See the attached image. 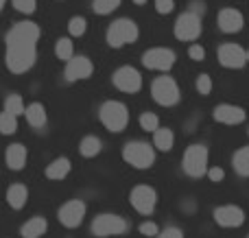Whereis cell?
<instances>
[{"mask_svg": "<svg viewBox=\"0 0 249 238\" xmlns=\"http://www.w3.org/2000/svg\"><path fill=\"white\" fill-rule=\"evenodd\" d=\"M37 39H39V26L35 22H18L9 29L7 37V68L13 74H22L31 70L37 59Z\"/></svg>", "mask_w": 249, "mask_h": 238, "instance_id": "1", "label": "cell"}, {"mask_svg": "<svg viewBox=\"0 0 249 238\" xmlns=\"http://www.w3.org/2000/svg\"><path fill=\"white\" fill-rule=\"evenodd\" d=\"M99 118L107 131L121 134V131H124V127L129 125L127 105L121 103V101H105L99 109Z\"/></svg>", "mask_w": 249, "mask_h": 238, "instance_id": "2", "label": "cell"}, {"mask_svg": "<svg viewBox=\"0 0 249 238\" xmlns=\"http://www.w3.org/2000/svg\"><path fill=\"white\" fill-rule=\"evenodd\" d=\"M123 157L127 164H131L133 169L146 170L155 164V149L149 142H142V140H133L127 142L123 147Z\"/></svg>", "mask_w": 249, "mask_h": 238, "instance_id": "3", "label": "cell"}, {"mask_svg": "<svg viewBox=\"0 0 249 238\" xmlns=\"http://www.w3.org/2000/svg\"><path fill=\"white\" fill-rule=\"evenodd\" d=\"M181 169L188 177H203L208 173V149L206 144H190L184 153V160H181Z\"/></svg>", "mask_w": 249, "mask_h": 238, "instance_id": "4", "label": "cell"}, {"mask_svg": "<svg viewBox=\"0 0 249 238\" xmlns=\"http://www.w3.org/2000/svg\"><path fill=\"white\" fill-rule=\"evenodd\" d=\"M140 35L138 31V24L129 17H121V20L112 22L107 29V44L112 48H121V46H127V44H133Z\"/></svg>", "mask_w": 249, "mask_h": 238, "instance_id": "5", "label": "cell"}, {"mask_svg": "<svg viewBox=\"0 0 249 238\" xmlns=\"http://www.w3.org/2000/svg\"><path fill=\"white\" fill-rule=\"evenodd\" d=\"M151 96H153V101L158 105H162V107H173V105H177L181 99L179 87H177L173 77L155 79V81L151 83Z\"/></svg>", "mask_w": 249, "mask_h": 238, "instance_id": "6", "label": "cell"}, {"mask_svg": "<svg viewBox=\"0 0 249 238\" xmlns=\"http://www.w3.org/2000/svg\"><path fill=\"white\" fill-rule=\"evenodd\" d=\"M90 230H92V234L99 238L121 236V234H127L129 223L123 217H118V214H99V217H94Z\"/></svg>", "mask_w": 249, "mask_h": 238, "instance_id": "7", "label": "cell"}, {"mask_svg": "<svg viewBox=\"0 0 249 238\" xmlns=\"http://www.w3.org/2000/svg\"><path fill=\"white\" fill-rule=\"evenodd\" d=\"M203 24H201V16L195 11H186L181 13L175 20V37L179 42H195L201 35Z\"/></svg>", "mask_w": 249, "mask_h": 238, "instance_id": "8", "label": "cell"}, {"mask_svg": "<svg viewBox=\"0 0 249 238\" xmlns=\"http://www.w3.org/2000/svg\"><path fill=\"white\" fill-rule=\"evenodd\" d=\"M129 201H131L133 210H136L138 214H142V217H151L153 210H155V204H158V192H155L151 186L140 184V186H136L131 190Z\"/></svg>", "mask_w": 249, "mask_h": 238, "instance_id": "9", "label": "cell"}, {"mask_svg": "<svg viewBox=\"0 0 249 238\" xmlns=\"http://www.w3.org/2000/svg\"><path fill=\"white\" fill-rule=\"evenodd\" d=\"M142 64L149 70H160V72H168L175 66V52L171 48H149L142 55Z\"/></svg>", "mask_w": 249, "mask_h": 238, "instance_id": "10", "label": "cell"}, {"mask_svg": "<svg viewBox=\"0 0 249 238\" xmlns=\"http://www.w3.org/2000/svg\"><path fill=\"white\" fill-rule=\"evenodd\" d=\"M112 81L118 90L124 92V94H136V92H140V87H142L140 72H138L136 68H131V66H123V68H118L116 72H114Z\"/></svg>", "mask_w": 249, "mask_h": 238, "instance_id": "11", "label": "cell"}, {"mask_svg": "<svg viewBox=\"0 0 249 238\" xmlns=\"http://www.w3.org/2000/svg\"><path fill=\"white\" fill-rule=\"evenodd\" d=\"M57 217H59V223L64 227L74 230V227H79L83 223V217H86V204H83L81 199L66 201V204L59 208Z\"/></svg>", "mask_w": 249, "mask_h": 238, "instance_id": "12", "label": "cell"}, {"mask_svg": "<svg viewBox=\"0 0 249 238\" xmlns=\"http://www.w3.org/2000/svg\"><path fill=\"white\" fill-rule=\"evenodd\" d=\"M92 72H94V64L88 59L86 55H77V57H70L66 61V70H64V77L66 81H81V79H90Z\"/></svg>", "mask_w": 249, "mask_h": 238, "instance_id": "13", "label": "cell"}, {"mask_svg": "<svg viewBox=\"0 0 249 238\" xmlns=\"http://www.w3.org/2000/svg\"><path fill=\"white\" fill-rule=\"evenodd\" d=\"M219 61L223 68L238 70L247 64V51L238 44H221L219 46Z\"/></svg>", "mask_w": 249, "mask_h": 238, "instance_id": "14", "label": "cell"}, {"mask_svg": "<svg viewBox=\"0 0 249 238\" xmlns=\"http://www.w3.org/2000/svg\"><path fill=\"white\" fill-rule=\"evenodd\" d=\"M212 217L221 227H241L245 223V212L238 205H219L214 208Z\"/></svg>", "mask_w": 249, "mask_h": 238, "instance_id": "15", "label": "cell"}, {"mask_svg": "<svg viewBox=\"0 0 249 238\" xmlns=\"http://www.w3.org/2000/svg\"><path fill=\"white\" fill-rule=\"evenodd\" d=\"M212 118H214L216 122H223V125H241V122H245L247 114L243 107H238V105H216L214 112H212Z\"/></svg>", "mask_w": 249, "mask_h": 238, "instance_id": "16", "label": "cell"}, {"mask_svg": "<svg viewBox=\"0 0 249 238\" xmlns=\"http://www.w3.org/2000/svg\"><path fill=\"white\" fill-rule=\"evenodd\" d=\"M245 24V17L238 9H221L219 11V29L223 33H238Z\"/></svg>", "mask_w": 249, "mask_h": 238, "instance_id": "17", "label": "cell"}, {"mask_svg": "<svg viewBox=\"0 0 249 238\" xmlns=\"http://www.w3.org/2000/svg\"><path fill=\"white\" fill-rule=\"evenodd\" d=\"M4 162L11 170H22L26 164V147L24 144H9L4 153Z\"/></svg>", "mask_w": 249, "mask_h": 238, "instance_id": "18", "label": "cell"}, {"mask_svg": "<svg viewBox=\"0 0 249 238\" xmlns=\"http://www.w3.org/2000/svg\"><path fill=\"white\" fill-rule=\"evenodd\" d=\"M24 118L33 129H42L46 125V107L42 103H31L24 107Z\"/></svg>", "mask_w": 249, "mask_h": 238, "instance_id": "19", "label": "cell"}, {"mask_svg": "<svg viewBox=\"0 0 249 238\" xmlns=\"http://www.w3.org/2000/svg\"><path fill=\"white\" fill-rule=\"evenodd\" d=\"M26 199H29V190H26L24 184H11V186L7 188V204L11 205L13 210L24 208Z\"/></svg>", "mask_w": 249, "mask_h": 238, "instance_id": "20", "label": "cell"}, {"mask_svg": "<svg viewBox=\"0 0 249 238\" xmlns=\"http://www.w3.org/2000/svg\"><path fill=\"white\" fill-rule=\"evenodd\" d=\"M70 169H72V164H70L68 157H57V160H53L51 164L46 166V170H44V175H46L48 179H55V182H59V179L68 177Z\"/></svg>", "mask_w": 249, "mask_h": 238, "instance_id": "21", "label": "cell"}, {"mask_svg": "<svg viewBox=\"0 0 249 238\" xmlns=\"http://www.w3.org/2000/svg\"><path fill=\"white\" fill-rule=\"evenodd\" d=\"M46 227H48L46 219L44 217H33V219H29V221L22 225L20 234H22V238H42L44 234H46Z\"/></svg>", "mask_w": 249, "mask_h": 238, "instance_id": "22", "label": "cell"}, {"mask_svg": "<svg viewBox=\"0 0 249 238\" xmlns=\"http://www.w3.org/2000/svg\"><path fill=\"white\" fill-rule=\"evenodd\" d=\"M175 144V134H173L168 127H158L153 131V147L162 153H168Z\"/></svg>", "mask_w": 249, "mask_h": 238, "instance_id": "23", "label": "cell"}, {"mask_svg": "<svg viewBox=\"0 0 249 238\" xmlns=\"http://www.w3.org/2000/svg\"><path fill=\"white\" fill-rule=\"evenodd\" d=\"M232 166L241 177H249V147H243L234 153L232 157Z\"/></svg>", "mask_w": 249, "mask_h": 238, "instance_id": "24", "label": "cell"}, {"mask_svg": "<svg viewBox=\"0 0 249 238\" xmlns=\"http://www.w3.org/2000/svg\"><path fill=\"white\" fill-rule=\"evenodd\" d=\"M101 149H103V142H101L96 136H86V138L81 140V144H79V151H81L83 157H94V155H99Z\"/></svg>", "mask_w": 249, "mask_h": 238, "instance_id": "25", "label": "cell"}, {"mask_svg": "<svg viewBox=\"0 0 249 238\" xmlns=\"http://www.w3.org/2000/svg\"><path fill=\"white\" fill-rule=\"evenodd\" d=\"M24 101H22L20 94H9L7 99H4V112L13 114V116H22L24 114Z\"/></svg>", "mask_w": 249, "mask_h": 238, "instance_id": "26", "label": "cell"}, {"mask_svg": "<svg viewBox=\"0 0 249 238\" xmlns=\"http://www.w3.org/2000/svg\"><path fill=\"white\" fill-rule=\"evenodd\" d=\"M55 55L59 57L61 61H68L70 57L74 55V46H72V42H70L68 37H59V39H57V44H55Z\"/></svg>", "mask_w": 249, "mask_h": 238, "instance_id": "27", "label": "cell"}, {"mask_svg": "<svg viewBox=\"0 0 249 238\" xmlns=\"http://www.w3.org/2000/svg\"><path fill=\"white\" fill-rule=\"evenodd\" d=\"M16 131H18V116L2 112L0 114V134L9 136V134H16Z\"/></svg>", "mask_w": 249, "mask_h": 238, "instance_id": "28", "label": "cell"}, {"mask_svg": "<svg viewBox=\"0 0 249 238\" xmlns=\"http://www.w3.org/2000/svg\"><path fill=\"white\" fill-rule=\"evenodd\" d=\"M118 7H121V0H94V2H92V9H94V13H99V16H109V13L116 11Z\"/></svg>", "mask_w": 249, "mask_h": 238, "instance_id": "29", "label": "cell"}, {"mask_svg": "<svg viewBox=\"0 0 249 238\" xmlns=\"http://www.w3.org/2000/svg\"><path fill=\"white\" fill-rule=\"evenodd\" d=\"M86 29H88L86 17H81V16L70 17V22H68V31H70V35H72V37H81V35L86 33Z\"/></svg>", "mask_w": 249, "mask_h": 238, "instance_id": "30", "label": "cell"}, {"mask_svg": "<svg viewBox=\"0 0 249 238\" xmlns=\"http://www.w3.org/2000/svg\"><path fill=\"white\" fill-rule=\"evenodd\" d=\"M140 127L144 131H155L160 127V118L155 116L153 112H144V114H140Z\"/></svg>", "mask_w": 249, "mask_h": 238, "instance_id": "31", "label": "cell"}, {"mask_svg": "<svg viewBox=\"0 0 249 238\" xmlns=\"http://www.w3.org/2000/svg\"><path fill=\"white\" fill-rule=\"evenodd\" d=\"M13 7H16V11L20 13H35V9H37V0H11Z\"/></svg>", "mask_w": 249, "mask_h": 238, "instance_id": "32", "label": "cell"}, {"mask_svg": "<svg viewBox=\"0 0 249 238\" xmlns=\"http://www.w3.org/2000/svg\"><path fill=\"white\" fill-rule=\"evenodd\" d=\"M197 92L201 96H208L212 92V79H210V74H199V77H197Z\"/></svg>", "mask_w": 249, "mask_h": 238, "instance_id": "33", "label": "cell"}, {"mask_svg": "<svg viewBox=\"0 0 249 238\" xmlns=\"http://www.w3.org/2000/svg\"><path fill=\"white\" fill-rule=\"evenodd\" d=\"M140 234L142 236H146V238H153V236H158L160 234V227H158V223H153V221H144V223H140Z\"/></svg>", "mask_w": 249, "mask_h": 238, "instance_id": "34", "label": "cell"}, {"mask_svg": "<svg viewBox=\"0 0 249 238\" xmlns=\"http://www.w3.org/2000/svg\"><path fill=\"white\" fill-rule=\"evenodd\" d=\"M188 57L193 61H203L206 59V48L199 46V44H193V46L188 48Z\"/></svg>", "mask_w": 249, "mask_h": 238, "instance_id": "35", "label": "cell"}, {"mask_svg": "<svg viewBox=\"0 0 249 238\" xmlns=\"http://www.w3.org/2000/svg\"><path fill=\"white\" fill-rule=\"evenodd\" d=\"M173 9H175V2H173V0H155V11L162 13V16L171 13Z\"/></svg>", "mask_w": 249, "mask_h": 238, "instance_id": "36", "label": "cell"}, {"mask_svg": "<svg viewBox=\"0 0 249 238\" xmlns=\"http://www.w3.org/2000/svg\"><path fill=\"white\" fill-rule=\"evenodd\" d=\"M208 177H210V182H214V184H219V182H223V177H225V170L223 169H219V166H214V169H208Z\"/></svg>", "mask_w": 249, "mask_h": 238, "instance_id": "37", "label": "cell"}, {"mask_svg": "<svg viewBox=\"0 0 249 238\" xmlns=\"http://www.w3.org/2000/svg\"><path fill=\"white\" fill-rule=\"evenodd\" d=\"M158 238H184V232L179 227H166L164 232H160Z\"/></svg>", "mask_w": 249, "mask_h": 238, "instance_id": "38", "label": "cell"}, {"mask_svg": "<svg viewBox=\"0 0 249 238\" xmlns=\"http://www.w3.org/2000/svg\"><path fill=\"white\" fill-rule=\"evenodd\" d=\"M136 4H146V0H133Z\"/></svg>", "mask_w": 249, "mask_h": 238, "instance_id": "39", "label": "cell"}, {"mask_svg": "<svg viewBox=\"0 0 249 238\" xmlns=\"http://www.w3.org/2000/svg\"><path fill=\"white\" fill-rule=\"evenodd\" d=\"M4 2H7V0H0V11H2V7H4Z\"/></svg>", "mask_w": 249, "mask_h": 238, "instance_id": "40", "label": "cell"}, {"mask_svg": "<svg viewBox=\"0 0 249 238\" xmlns=\"http://www.w3.org/2000/svg\"><path fill=\"white\" fill-rule=\"evenodd\" d=\"M247 64H249V51H247Z\"/></svg>", "mask_w": 249, "mask_h": 238, "instance_id": "41", "label": "cell"}, {"mask_svg": "<svg viewBox=\"0 0 249 238\" xmlns=\"http://www.w3.org/2000/svg\"><path fill=\"white\" fill-rule=\"evenodd\" d=\"M247 238H249V236H247Z\"/></svg>", "mask_w": 249, "mask_h": 238, "instance_id": "42", "label": "cell"}]
</instances>
